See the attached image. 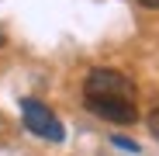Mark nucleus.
Instances as JSON below:
<instances>
[{
	"label": "nucleus",
	"mask_w": 159,
	"mask_h": 156,
	"mask_svg": "<svg viewBox=\"0 0 159 156\" xmlns=\"http://www.w3.org/2000/svg\"><path fill=\"white\" fill-rule=\"evenodd\" d=\"M21 111H24V125L31 128L35 135H42V139H48V142H62V125H59V118L52 115L42 101H35V97H24L21 101Z\"/></svg>",
	"instance_id": "nucleus-2"
},
{
	"label": "nucleus",
	"mask_w": 159,
	"mask_h": 156,
	"mask_svg": "<svg viewBox=\"0 0 159 156\" xmlns=\"http://www.w3.org/2000/svg\"><path fill=\"white\" fill-rule=\"evenodd\" d=\"M83 97H114V101H135V83L121 69L97 66L83 80Z\"/></svg>",
	"instance_id": "nucleus-1"
},
{
	"label": "nucleus",
	"mask_w": 159,
	"mask_h": 156,
	"mask_svg": "<svg viewBox=\"0 0 159 156\" xmlns=\"http://www.w3.org/2000/svg\"><path fill=\"white\" fill-rule=\"evenodd\" d=\"M4 42H7V38H4V31H0V49H4Z\"/></svg>",
	"instance_id": "nucleus-7"
},
{
	"label": "nucleus",
	"mask_w": 159,
	"mask_h": 156,
	"mask_svg": "<svg viewBox=\"0 0 159 156\" xmlns=\"http://www.w3.org/2000/svg\"><path fill=\"white\" fill-rule=\"evenodd\" d=\"M87 111L97 118H107L114 125H135L139 111H135V101H114V97H83Z\"/></svg>",
	"instance_id": "nucleus-3"
},
{
	"label": "nucleus",
	"mask_w": 159,
	"mask_h": 156,
	"mask_svg": "<svg viewBox=\"0 0 159 156\" xmlns=\"http://www.w3.org/2000/svg\"><path fill=\"white\" fill-rule=\"evenodd\" d=\"M114 146H121V149H131V153H139V142H131V139H125V135H114Z\"/></svg>",
	"instance_id": "nucleus-4"
},
{
	"label": "nucleus",
	"mask_w": 159,
	"mask_h": 156,
	"mask_svg": "<svg viewBox=\"0 0 159 156\" xmlns=\"http://www.w3.org/2000/svg\"><path fill=\"white\" fill-rule=\"evenodd\" d=\"M139 4H145V7H159V0H139Z\"/></svg>",
	"instance_id": "nucleus-6"
},
{
	"label": "nucleus",
	"mask_w": 159,
	"mask_h": 156,
	"mask_svg": "<svg viewBox=\"0 0 159 156\" xmlns=\"http://www.w3.org/2000/svg\"><path fill=\"white\" fill-rule=\"evenodd\" d=\"M149 132H152V135L159 139V108H156V111L149 115Z\"/></svg>",
	"instance_id": "nucleus-5"
}]
</instances>
